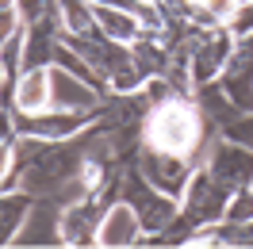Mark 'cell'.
Returning a JSON list of instances; mask_svg holds the SVG:
<instances>
[{"label":"cell","instance_id":"6da1fadb","mask_svg":"<svg viewBox=\"0 0 253 249\" xmlns=\"http://www.w3.org/2000/svg\"><path fill=\"white\" fill-rule=\"evenodd\" d=\"M200 123L204 115L188 108L184 100H161L146 119V142L150 150H161V154H188L200 142Z\"/></svg>","mask_w":253,"mask_h":249},{"label":"cell","instance_id":"7a4b0ae2","mask_svg":"<svg viewBox=\"0 0 253 249\" xmlns=\"http://www.w3.org/2000/svg\"><path fill=\"white\" fill-rule=\"evenodd\" d=\"M207 172L226 188H242V180H250V172H253L250 146H230V142L215 138L211 142V157H207Z\"/></svg>","mask_w":253,"mask_h":249},{"label":"cell","instance_id":"3957f363","mask_svg":"<svg viewBox=\"0 0 253 249\" xmlns=\"http://www.w3.org/2000/svg\"><path fill=\"white\" fill-rule=\"evenodd\" d=\"M123 200L142 215V222L150 226V230H161V226H169L173 222V203L161 200V196H154L150 188L142 184V176H123Z\"/></svg>","mask_w":253,"mask_h":249},{"label":"cell","instance_id":"277c9868","mask_svg":"<svg viewBox=\"0 0 253 249\" xmlns=\"http://www.w3.org/2000/svg\"><path fill=\"white\" fill-rule=\"evenodd\" d=\"M142 180H150L154 188H165V192H180V188H188V165H184V157L180 154H161V150H150L142 157Z\"/></svg>","mask_w":253,"mask_h":249},{"label":"cell","instance_id":"5b68a950","mask_svg":"<svg viewBox=\"0 0 253 249\" xmlns=\"http://www.w3.org/2000/svg\"><path fill=\"white\" fill-rule=\"evenodd\" d=\"M230 50H234L230 35H211V39H204V46L192 50V77L196 81H215L219 69L230 62Z\"/></svg>","mask_w":253,"mask_h":249},{"label":"cell","instance_id":"8992f818","mask_svg":"<svg viewBox=\"0 0 253 249\" xmlns=\"http://www.w3.org/2000/svg\"><path fill=\"white\" fill-rule=\"evenodd\" d=\"M16 104H19V111H27V115H35V111H42L50 104V73L42 65H35V69H27V73L19 77Z\"/></svg>","mask_w":253,"mask_h":249},{"label":"cell","instance_id":"52a82bcc","mask_svg":"<svg viewBox=\"0 0 253 249\" xmlns=\"http://www.w3.org/2000/svg\"><path fill=\"white\" fill-rule=\"evenodd\" d=\"M50 96H58L62 104H69V108H88L96 100V92L92 88H84L77 77H69L65 69H54L50 73Z\"/></svg>","mask_w":253,"mask_h":249},{"label":"cell","instance_id":"ba28073f","mask_svg":"<svg viewBox=\"0 0 253 249\" xmlns=\"http://www.w3.org/2000/svg\"><path fill=\"white\" fill-rule=\"evenodd\" d=\"M96 23H104V31L115 39V42H134L138 35H142V23L134 16H126V12H119V8H96Z\"/></svg>","mask_w":253,"mask_h":249},{"label":"cell","instance_id":"9c48e42d","mask_svg":"<svg viewBox=\"0 0 253 249\" xmlns=\"http://www.w3.org/2000/svg\"><path fill=\"white\" fill-rule=\"evenodd\" d=\"M19 215H23V203H19L16 196H8V200H4V192H0V242H4V238H12Z\"/></svg>","mask_w":253,"mask_h":249},{"label":"cell","instance_id":"30bf717a","mask_svg":"<svg viewBox=\"0 0 253 249\" xmlns=\"http://www.w3.org/2000/svg\"><path fill=\"white\" fill-rule=\"evenodd\" d=\"M222 215L230 218V222H246V218H253V196L246 192V188H238L234 200H226V211Z\"/></svg>","mask_w":253,"mask_h":249},{"label":"cell","instance_id":"8fae6325","mask_svg":"<svg viewBox=\"0 0 253 249\" xmlns=\"http://www.w3.org/2000/svg\"><path fill=\"white\" fill-rule=\"evenodd\" d=\"M16 16H19L16 0H0V42L16 35Z\"/></svg>","mask_w":253,"mask_h":249},{"label":"cell","instance_id":"7c38bea8","mask_svg":"<svg viewBox=\"0 0 253 249\" xmlns=\"http://www.w3.org/2000/svg\"><path fill=\"white\" fill-rule=\"evenodd\" d=\"M204 4H207V12L215 19H230L238 8H242V0H204Z\"/></svg>","mask_w":253,"mask_h":249},{"label":"cell","instance_id":"4fadbf2b","mask_svg":"<svg viewBox=\"0 0 253 249\" xmlns=\"http://www.w3.org/2000/svg\"><path fill=\"white\" fill-rule=\"evenodd\" d=\"M226 134H230V138H238V142H246V146L253 150V119H242V123H234Z\"/></svg>","mask_w":253,"mask_h":249},{"label":"cell","instance_id":"5bb4252c","mask_svg":"<svg viewBox=\"0 0 253 249\" xmlns=\"http://www.w3.org/2000/svg\"><path fill=\"white\" fill-rule=\"evenodd\" d=\"M12 161H16V146L0 138V180H4V172L12 169ZM0 192H4V184H0Z\"/></svg>","mask_w":253,"mask_h":249},{"label":"cell","instance_id":"9a60e30c","mask_svg":"<svg viewBox=\"0 0 253 249\" xmlns=\"http://www.w3.org/2000/svg\"><path fill=\"white\" fill-rule=\"evenodd\" d=\"M0 77H4V62H0Z\"/></svg>","mask_w":253,"mask_h":249}]
</instances>
